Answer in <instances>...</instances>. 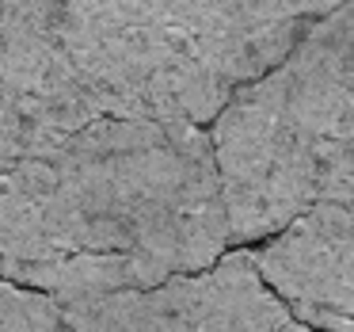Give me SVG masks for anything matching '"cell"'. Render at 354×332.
<instances>
[{
  "mask_svg": "<svg viewBox=\"0 0 354 332\" xmlns=\"http://www.w3.org/2000/svg\"><path fill=\"white\" fill-rule=\"evenodd\" d=\"M209 141L232 245L354 199V0L316 19L282 65L240 88Z\"/></svg>",
  "mask_w": 354,
  "mask_h": 332,
  "instance_id": "7a4b0ae2",
  "label": "cell"
},
{
  "mask_svg": "<svg viewBox=\"0 0 354 332\" xmlns=\"http://www.w3.org/2000/svg\"><path fill=\"white\" fill-rule=\"evenodd\" d=\"M138 19L160 27L202 58L225 85L267 77L308 35L316 12L308 0H118Z\"/></svg>",
  "mask_w": 354,
  "mask_h": 332,
  "instance_id": "277c9868",
  "label": "cell"
},
{
  "mask_svg": "<svg viewBox=\"0 0 354 332\" xmlns=\"http://www.w3.org/2000/svg\"><path fill=\"white\" fill-rule=\"evenodd\" d=\"M278 332H354V329H313V324H301V321H286Z\"/></svg>",
  "mask_w": 354,
  "mask_h": 332,
  "instance_id": "ba28073f",
  "label": "cell"
},
{
  "mask_svg": "<svg viewBox=\"0 0 354 332\" xmlns=\"http://www.w3.org/2000/svg\"><path fill=\"white\" fill-rule=\"evenodd\" d=\"M69 332H278L290 309L263 283L255 252L236 248L214 268L145 290L62 302Z\"/></svg>",
  "mask_w": 354,
  "mask_h": 332,
  "instance_id": "3957f363",
  "label": "cell"
},
{
  "mask_svg": "<svg viewBox=\"0 0 354 332\" xmlns=\"http://www.w3.org/2000/svg\"><path fill=\"white\" fill-rule=\"evenodd\" d=\"M263 283L313 329H354V199L324 202L255 252Z\"/></svg>",
  "mask_w": 354,
  "mask_h": 332,
  "instance_id": "5b68a950",
  "label": "cell"
},
{
  "mask_svg": "<svg viewBox=\"0 0 354 332\" xmlns=\"http://www.w3.org/2000/svg\"><path fill=\"white\" fill-rule=\"evenodd\" d=\"M0 4H4V0H0Z\"/></svg>",
  "mask_w": 354,
  "mask_h": 332,
  "instance_id": "9c48e42d",
  "label": "cell"
},
{
  "mask_svg": "<svg viewBox=\"0 0 354 332\" xmlns=\"http://www.w3.org/2000/svg\"><path fill=\"white\" fill-rule=\"evenodd\" d=\"M229 245L206 126L103 119L0 180V279L57 302L194 275Z\"/></svg>",
  "mask_w": 354,
  "mask_h": 332,
  "instance_id": "6da1fadb",
  "label": "cell"
},
{
  "mask_svg": "<svg viewBox=\"0 0 354 332\" xmlns=\"http://www.w3.org/2000/svg\"><path fill=\"white\" fill-rule=\"evenodd\" d=\"M343 4H351V0H308V8H313L320 19H324V16H331L335 8H343Z\"/></svg>",
  "mask_w": 354,
  "mask_h": 332,
  "instance_id": "52a82bcc",
  "label": "cell"
},
{
  "mask_svg": "<svg viewBox=\"0 0 354 332\" xmlns=\"http://www.w3.org/2000/svg\"><path fill=\"white\" fill-rule=\"evenodd\" d=\"M0 332H69L57 298L0 279Z\"/></svg>",
  "mask_w": 354,
  "mask_h": 332,
  "instance_id": "8992f818",
  "label": "cell"
}]
</instances>
